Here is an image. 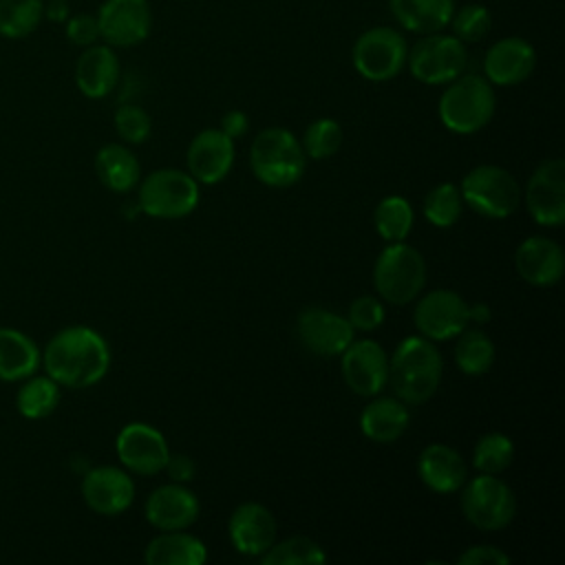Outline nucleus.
<instances>
[{
    "instance_id": "f257e3e1",
    "label": "nucleus",
    "mask_w": 565,
    "mask_h": 565,
    "mask_svg": "<svg viewBox=\"0 0 565 565\" xmlns=\"http://www.w3.org/2000/svg\"><path fill=\"white\" fill-rule=\"evenodd\" d=\"M42 366L60 386L88 388L108 373L110 349L90 327H64L46 342Z\"/></svg>"
},
{
    "instance_id": "f03ea898",
    "label": "nucleus",
    "mask_w": 565,
    "mask_h": 565,
    "mask_svg": "<svg viewBox=\"0 0 565 565\" xmlns=\"http://www.w3.org/2000/svg\"><path fill=\"white\" fill-rule=\"evenodd\" d=\"M444 362L428 338L411 335L397 344L388 362V382L404 404H422L435 395Z\"/></svg>"
},
{
    "instance_id": "7ed1b4c3",
    "label": "nucleus",
    "mask_w": 565,
    "mask_h": 565,
    "mask_svg": "<svg viewBox=\"0 0 565 565\" xmlns=\"http://www.w3.org/2000/svg\"><path fill=\"white\" fill-rule=\"evenodd\" d=\"M497 97L492 84L483 75H459L446 84L439 97V119L457 135H472L486 128L494 115Z\"/></svg>"
},
{
    "instance_id": "20e7f679",
    "label": "nucleus",
    "mask_w": 565,
    "mask_h": 565,
    "mask_svg": "<svg viewBox=\"0 0 565 565\" xmlns=\"http://www.w3.org/2000/svg\"><path fill=\"white\" fill-rule=\"evenodd\" d=\"M249 166L254 177L269 188L294 185L307 166L300 141L287 128H265L249 148Z\"/></svg>"
},
{
    "instance_id": "39448f33",
    "label": "nucleus",
    "mask_w": 565,
    "mask_h": 565,
    "mask_svg": "<svg viewBox=\"0 0 565 565\" xmlns=\"http://www.w3.org/2000/svg\"><path fill=\"white\" fill-rule=\"evenodd\" d=\"M373 282L386 302L408 305L426 285V260L404 241L388 243L375 260Z\"/></svg>"
},
{
    "instance_id": "423d86ee",
    "label": "nucleus",
    "mask_w": 565,
    "mask_h": 565,
    "mask_svg": "<svg viewBox=\"0 0 565 565\" xmlns=\"http://www.w3.org/2000/svg\"><path fill=\"white\" fill-rule=\"evenodd\" d=\"M468 51L452 33H428L408 46L406 66L411 75L428 86H441L452 82L466 71Z\"/></svg>"
},
{
    "instance_id": "0eeeda50",
    "label": "nucleus",
    "mask_w": 565,
    "mask_h": 565,
    "mask_svg": "<svg viewBox=\"0 0 565 565\" xmlns=\"http://www.w3.org/2000/svg\"><path fill=\"white\" fill-rule=\"evenodd\" d=\"M137 203L152 218H183L199 205V183L183 170H154L141 181Z\"/></svg>"
},
{
    "instance_id": "6e6552de",
    "label": "nucleus",
    "mask_w": 565,
    "mask_h": 565,
    "mask_svg": "<svg viewBox=\"0 0 565 565\" xmlns=\"http://www.w3.org/2000/svg\"><path fill=\"white\" fill-rule=\"evenodd\" d=\"M461 199L486 218H508L516 212L521 188L514 177L499 166H477L461 179Z\"/></svg>"
},
{
    "instance_id": "1a4fd4ad",
    "label": "nucleus",
    "mask_w": 565,
    "mask_h": 565,
    "mask_svg": "<svg viewBox=\"0 0 565 565\" xmlns=\"http://www.w3.org/2000/svg\"><path fill=\"white\" fill-rule=\"evenodd\" d=\"M406 38L393 26H371L353 44L351 60L355 71L369 82H388L406 66Z\"/></svg>"
},
{
    "instance_id": "9d476101",
    "label": "nucleus",
    "mask_w": 565,
    "mask_h": 565,
    "mask_svg": "<svg viewBox=\"0 0 565 565\" xmlns=\"http://www.w3.org/2000/svg\"><path fill=\"white\" fill-rule=\"evenodd\" d=\"M461 512L477 530H503L516 514V497L512 488L497 475L481 472L461 488Z\"/></svg>"
},
{
    "instance_id": "9b49d317",
    "label": "nucleus",
    "mask_w": 565,
    "mask_h": 565,
    "mask_svg": "<svg viewBox=\"0 0 565 565\" xmlns=\"http://www.w3.org/2000/svg\"><path fill=\"white\" fill-rule=\"evenodd\" d=\"M152 20L148 0H104L97 11L99 40L113 49L137 46L150 35Z\"/></svg>"
},
{
    "instance_id": "f8f14e48",
    "label": "nucleus",
    "mask_w": 565,
    "mask_h": 565,
    "mask_svg": "<svg viewBox=\"0 0 565 565\" xmlns=\"http://www.w3.org/2000/svg\"><path fill=\"white\" fill-rule=\"evenodd\" d=\"M413 320L424 338L450 340L470 324L468 302L457 291L435 289L417 300Z\"/></svg>"
},
{
    "instance_id": "ddd939ff",
    "label": "nucleus",
    "mask_w": 565,
    "mask_h": 565,
    "mask_svg": "<svg viewBox=\"0 0 565 565\" xmlns=\"http://www.w3.org/2000/svg\"><path fill=\"white\" fill-rule=\"evenodd\" d=\"M530 216L545 227H558L565 221V161L547 159L530 177L525 188Z\"/></svg>"
},
{
    "instance_id": "4468645a",
    "label": "nucleus",
    "mask_w": 565,
    "mask_h": 565,
    "mask_svg": "<svg viewBox=\"0 0 565 565\" xmlns=\"http://www.w3.org/2000/svg\"><path fill=\"white\" fill-rule=\"evenodd\" d=\"M300 344L320 358H335L353 342V327L347 316L324 307H307L296 318Z\"/></svg>"
},
{
    "instance_id": "2eb2a0df",
    "label": "nucleus",
    "mask_w": 565,
    "mask_h": 565,
    "mask_svg": "<svg viewBox=\"0 0 565 565\" xmlns=\"http://www.w3.org/2000/svg\"><path fill=\"white\" fill-rule=\"evenodd\" d=\"M115 450L124 468L146 477L161 472L170 457L166 437L143 422L126 424L115 439Z\"/></svg>"
},
{
    "instance_id": "dca6fc26",
    "label": "nucleus",
    "mask_w": 565,
    "mask_h": 565,
    "mask_svg": "<svg viewBox=\"0 0 565 565\" xmlns=\"http://www.w3.org/2000/svg\"><path fill=\"white\" fill-rule=\"evenodd\" d=\"M340 358L342 377L353 393L362 397L382 393L388 382V358L375 340H353Z\"/></svg>"
},
{
    "instance_id": "f3484780",
    "label": "nucleus",
    "mask_w": 565,
    "mask_h": 565,
    "mask_svg": "<svg viewBox=\"0 0 565 565\" xmlns=\"http://www.w3.org/2000/svg\"><path fill=\"white\" fill-rule=\"evenodd\" d=\"M82 499L93 512L117 516L132 505L135 483L121 468L97 466L82 477Z\"/></svg>"
},
{
    "instance_id": "a211bd4d",
    "label": "nucleus",
    "mask_w": 565,
    "mask_h": 565,
    "mask_svg": "<svg viewBox=\"0 0 565 565\" xmlns=\"http://www.w3.org/2000/svg\"><path fill=\"white\" fill-rule=\"evenodd\" d=\"M534 66L536 51L519 35L497 40L483 55V77L492 86H516L532 75Z\"/></svg>"
},
{
    "instance_id": "6ab92c4d",
    "label": "nucleus",
    "mask_w": 565,
    "mask_h": 565,
    "mask_svg": "<svg viewBox=\"0 0 565 565\" xmlns=\"http://www.w3.org/2000/svg\"><path fill=\"white\" fill-rule=\"evenodd\" d=\"M188 172L196 183L214 185L221 183L234 166V139L221 128L201 130L188 146Z\"/></svg>"
},
{
    "instance_id": "aec40b11",
    "label": "nucleus",
    "mask_w": 565,
    "mask_h": 565,
    "mask_svg": "<svg viewBox=\"0 0 565 565\" xmlns=\"http://www.w3.org/2000/svg\"><path fill=\"white\" fill-rule=\"evenodd\" d=\"M199 499L181 483H166L146 499V519L161 532L185 530L199 519Z\"/></svg>"
},
{
    "instance_id": "412c9836",
    "label": "nucleus",
    "mask_w": 565,
    "mask_h": 565,
    "mask_svg": "<svg viewBox=\"0 0 565 565\" xmlns=\"http://www.w3.org/2000/svg\"><path fill=\"white\" fill-rule=\"evenodd\" d=\"M519 276L534 287H552L565 271V254L561 245L547 236H530L514 252Z\"/></svg>"
},
{
    "instance_id": "4be33fe9",
    "label": "nucleus",
    "mask_w": 565,
    "mask_h": 565,
    "mask_svg": "<svg viewBox=\"0 0 565 565\" xmlns=\"http://www.w3.org/2000/svg\"><path fill=\"white\" fill-rule=\"evenodd\" d=\"M227 532L241 554L260 556L276 541V519L263 503L247 501L232 512Z\"/></svg>"
},
{
    "instance_id": "5701e85b",
    "label": "nucleus",
    "mask_w": 565,
    "mask_h": 565,
    "mask_svg": "<svg viewBox=\"0 0 565 565\" xmlns=\"http://www.w3.org/2000/svg\"><path fill=\"white\" fill-rule=\"evenodd\" d=\"M121 77V64L113 46L90 44L75 64V84L88 99H102L115 90Z\"/></svg>"
},
{
    "instance_id": "b1692460",
    "label": "nucleus",
    "mask_w": 565,
    "mask_h": 565,
    "mask_svg": "<svg viewBox=\"0 0 565 565\" xmlns=\"http://www.w3.org/2000/svg\"><path fill=\"white\" fill-rule=\"evenodd\" d=\"M417 475L426 488L439 494L457 492L468 477L463 457L446 444H430L419 452Z\"/></svg>"
},
{
    "instance_id": "393cba45",
    "label": "nucleus",
    "mask_w": 565,
    "mask_h": 565,
    "mask_svg": "<svg viewBox=\"0 0 565 565\" xmlns=\"http://www.w3.org/2000/svg\"><path fill=\"white\" fill-rule=\"evenodd\" d=\"M411 415L402 399L377 397L369 402L360 413L362 435L377 444L397 441L408 428Z\"/></svg>"
},
{
    "instance_id": "a878e982",
    "label": "nucleus",
    "mask_w": 565,
    "mask_h": 565,
    "mask_svg": "<svg viewBox=\"0 0 565 565\" xmlns=\"http://www.w3.org/2000/svg\"><path fill=\"white\" fill-rule=\"evenodd\" d=\"M42 364V351L20 329L0 327V382H22Z\"/></svg>"
},
{
    "instance_id": "bb28decb",
    "label": "nucleus",
    "mask_w": 565,
    "mask_h": 565,
    "mask_svg": "<svg viewBox=\"0 0 565 565\" xmlns=\"http://www.w3.org/2000/svg\"><path fill=\"white\" fill-rule=\"evenodd\" d=\"M395 22L417 35L448 29L455 0H388Z\"/></svg>"
},
{
    "instance_id": "cd10ccee",
    "label": "nucleus",
    "mask_w": 565,
    "mask_h": 565,
    "mask_svg": "<svg viewBox=\"0 0 565 565\" xmlns=\"http://www.w3.org/2000/svg\"><path fill=\"white\" fill-rule=\"evenodd\" d=\"M143 558L148 565H201L207 558V550L196 536L170 530L148 543Z\"/></svg>"
},
{
    "instance_id": "c85d7f7f",
    "label": "nucleus",
    "mask_w": 565,
    "mask_h": 565,
    "mask_svg": "<svg viewBox=\"0 0 565 565\" xmlns=\"http://www.w3.org/2000/svg\"><path fill=\"white\" fill-rule=\"evenodd\" d=\"M95 172L99 181L113 192H130L141 179L137 157L121 143H106L97 150Z\"/></svg>"
},
{
    "instance_id": "c756f323",
    "label": "nucleus",
    "mask_w": 565,
    "mask_h": 565,
    "mask_svg": "<svg viewBox=\"0 0 565 565\" xmlns=\"http://www.w3.org/2000/svg\"><path fill=\"white\" fill-rule=\"evenodd\" d=\"M60 384L44 375H29L20 382L15 393V408L24 419H44L60 404Z\"/></svg>"
},
{
    "instance_id": "7c9ffc66",
    "label": "nucleus",
    "mask_w": 565,
    "mask_h": 565,
    "mask_svg": "<svg viewBox=\"0 0 565 565\" xmlns=\"http://www.w3.org/2000/svg\"><path fill=\"white\" fill-rule=\"evenodd\" d=\"M494 342L481 329H463L455 347V362L466 375H483L494 364Z\"/></svg>"
},
{
    "instance_id": "2f4dec72",
    "label": "nucleus",
    "mask_w": 565,
    "mask_h": 565,
    "mask_svg": "<svg viewBox=\"0 0 565 565\" xmlns=\"http://www.w3.org/2000/svg\"><path fill=\"white\" fill-rule=\"evenodd\" d=\"M44 18L42 0H0V35L20 40L31 35Z\"/></svg>"
},
{
    "instance_id": "473e14b6",
    "label": "nucleus",
    "mask_w": 565,
    "mask_h": 565,
    "mask_svg": "<svg viewBox=\"0 0 565 565\" xmlns=\"http://www.w3.org/2000/svg\"><path fill=\"white\" fill-rule=\"evenodd\" d=\"M373 225L386 243H399L413 227V207L404 196H386L373 212Z\"/></svg>"
},
{
    "instance_id": "72a5a7b5",
    "label": "nucleus",
    "mask_w": 565,
    "mask_h": 565,
    "mask_svg": "<svg viewBox=\"0 0 565 565\" xmlns=\"http://www.w3.org/2000/svg\"><path fill=\"white\" fill-rule=\"evenodd\" d=\"M327 561L324 550L309 536H289L260 554L263 565H322Z\"/></svg>"
},
{
    "instance_id": "f704fd0d",
    "label": "nucleus",
    "mask_w": 565,
    "mask_h": 565,
    "mask_svg": "<svg viewBox=\"0 0 565 565\" xmlns=\"http://www.w3.org/2000/svg\"><path fill=\"white\" fill-rule=\"evenodd\" d=\"M463 210L461 192L455 183L435 185L424 199V216L435 227H452Z\"/></svg>"
},
{
    "instance_id": "c9c22d12",
    "label": "nucleus",
    "mask_w": 565,
    "mask_h": 565,
    "mask_svg": "<svg viewBox=\"0 0 565 565\" xmlns=\"http://www.w3.org/2000/svg\"><path fill=\"white\" fill-rule=\"evenodd\" d=\"M514 459V444L503 433H488L479 437L472 450V466L486 475L503 472Z\"/></svg>"
},
{
    "instance_id": "e433bc0d",
    "label": "nucleus",
    "mask_w": 565,
    "mask_h": 565,
    "mask_svg": "<svg viewBox=\"0 0 565 565\" xmlns=\"http://www.w3.org/2000/svg\"><path fill=\"white\" fill-rule=\"evenodd\" d=\"M448 26L457 40H461L463 44H475L490 33L492 13L486 4H479V2H470L459 9L455 7Z\"/></svg>"
},
{
    "instance_id": "4c0bfd02",
    "label": "nucleus",
    "mask_w": 565,
    "mask_h": 565,
    "mask_svg": "<svg viewBox=\"0 0 565 565\" xmlns=\"http://www.w3.org/2000/svg\"><path fill=\"white\" fill-rule=\"evenodd\" d=\"M342 128L335 119L320 117L311 121L302 137V150L311 159H329L333 157L342 146Z\"/></svg>"
},
{
    "instance_id": "58836bf2",
    "label": "nucleus",
    "mask_w": 565,
    "mask_h": 565,
    "mask_svg": "<svg viewBox=\"0 0 565 565\" xmlns=\"http://www.w3.org/2000/svg\"><path fill=\"white\" fill-rule=\"evenodd\" d=\"M115 130L128 143H143L150 137V115L137 104H124L115 110Z\"/></svg>"
},
{
    "instance_id": "ea45409f",
    "label": "nucleus",
    "mask_w": 565,
    "mask_h": 565,
    "mask_svg": "<svg viewBox=\"0 0 565 565\" xmlns=\"http://www.w3.org/2000/svg\"><path fill=\"white\" fill-rule=\"evenodd\" d=\"M347 320L358 331H373L384 322V305L375 296H360L351 302Z\"/></svg>"
},
{
    "instance_id": "a19ab883",
    "label": "nucleus",
    "mask_w": 565,
    "mask_h": 565,
    "mask_svg": "<svg viewBox=\"0 0 565 565\" xmlns=\"http://www.w3.org/2000/svg\"><path fill=\"white\" fill-rule=\"evenodd\" d=\"M66 38L75 44V46H90L99 40V24H97V15H88V13H77L73 18L66 20Z\"/></svg>"
},
{
    "instance_id": "79ce46f5",
    "label": "nucleus",
    "mask_w": 565,
    "mask_h": 565,
    "mask_svg": "<svg viewBox=\"0 0 565 565\" xmlns=\"http://www.w3.org/2000/svg\"><path fill=\"white\" fill-rule=\"evenodd\" d=\"M457 563L461 565H508L510 556L494 545H470L459 556Z\"/></svg>"
},
{
    "instance_id": "37998d69",
    "label": "nucleus",
    "mask_w": 565,
    "mask_h": 565,
    "mask_svg": "<svg viewBox=\"0 0 565 565\" xmlns=\"http://www.w3.org/2000/svg\"><path fill=\"white\" fill-rule=\"evenodd\" d=\"M163 470H168V475H170V479L174 483H185V481H190L194 477L196 466H194V461L188 455L179 452V455H170L168 457Z\"/></svg>"
},
{
    "instance_id": "c03bdc74",
    "label": "nucleus",
    "mask_w": 565,
    "mask_h": 565,
    "mask_svg": "<svg viewBox=\"0 0 565 565\" xmlns=\"http://www.w3.org/2000/svg\"><path fill=\"white\" fill-rule=\"evenodd\" d=\"M249 128V119L243 110H227L221 119V130L230 137V139H238L247 132Z\"/></svg>"
},
{
    "instance_id": "a18cd8bd",
    "label": "nucleus",
    "mask_w": 565,
    "mask_h": 565,
    "mask_svg": "<svg viewBox=\"0 0 565 565\" xmlns=\"http://www.w3.org/2000/svg\"><path fill=\"white\" fill-rule=\"evenodd\" d=\"M490 316H492V311H490V307H488L486 302L468 305V318H470V322H475V324H486V322L490 320Z\"/></svg>"
},
{
    "instance_id": "49530a36",
    "label": "nucleus",
    "mask_w": 565,
    "mask_h": 565,
    "mask_svg": "<svg viewBox=\"0 0 565 565\" xmlns=\"http://www.w3.org/2000/svg\"><path fill=\"white\" fill-rule=\"evenodd\" d=\"M66 2L64 0H51L49 7H44V15H49L51 20H64L66 18Z\"/></svg>"
}]
</instances>
